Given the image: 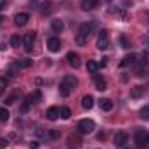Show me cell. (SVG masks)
Returning <instances> with one entry per match:
<instances>
[{
  "mask_svg": "<svg viewBox=\"0 0 149 149\" xmlns=\"http://www.w3.org/2000/svg\"><path fill=\"white\" fill-rule=\"evenodd\" d=\"M76 85H78L76 76H74V74H66V76L61 80V83H59V94H61L63 97L71 95V92H73V88Z\"/></svg>",
  "mask_w": 149,
  "mask_h": 149,
  "instance_id": "obj_1",
  "label": "cell"
},
{
  "mask_svg": "<svg viewBox=\"0 0 149 149\" xmlns=\"http://www.w3.org/2000/svg\"><path fill=\"white\" fill-rule=\"evenodd\" d=\"M94 130H95L94 120H88V118H87V120H81V121L78 123V132L83 134V135H85V134H92Z\"/></svg>",
  "mask_w": 149,
  "mask_h": 149,
  "instance_id": "obj_2",
  "label": "cell"
},
{
  "mask_svg": "<svg viewBox=\"0 0 149 149\" xmlns=\"http://www.w3.org/2000/svg\"><path fill=\"white\" fill-rule=\"evenodd\" d=\"M97 49L99 50L109 49V33H108V30H102L99 33V37H97Z\"/></svg>",
  "mask_w": 149,
  "mask_h": 149,
  "instance_id": "obj_3",
  "label": "cell"
},
{
  "mask_svg": "<svg viewBox=\"0 0 149 149\" xmlns=\"http://www.w3.org/2000/svg\"><path fill=\"white\" fill-rule=\"evenodd\" d=\"M127 141H128V134L125 132V130H120V132H116V135H114V146L120 149L125 148V144H127Z\"/></svg>",
  "mask_w": 149,
  "mask_h": 149,
  "instance_id": "obj_4",
  "label": "cell"
},
{
  "mask_svg": "<svg viewBox=\"0 0 149 149\" xmlns=\"http://www.w3.org/2000/svg\"><path fill=\"white\" fill-rule=\"evenodd\" d=\"M23 45H24V50H26V52H31V50H33V45H35V33H33V31H28V33L24 35Z\"/></svg>",
  "mask_w": 149,
  "mask_h": 149,
  "instance_id": "obj_5",
  "label": "cell"
},
{
  "mask_svg": "<svg viewBox=\"0 0 149 149\" xmlns=\"http://www.w3.org/2000/svg\"><path fill=\"white\" fill-rule=\"evenodd\" d=\"M94 28H95V23H85V24H81V26H80V35H78V37H81V38L87 40V38L92 35Z\"/></svg>",
  "mask_w": 149,
  "mask_h": 149,
  "instance_id": "obj_6",
  "label": "cell"
},
{
  "mask_svg": "<svg viewBox=\"0 0 149 149\" xmlns=\"http://www.w3.org/2000/svg\"><path fill=\"white\" fill-rule=\"evenodd\" d=\"M28 21H30V14H28V12H19V14H16V17H14L16 26H26Z\"/></svg>",
  "mask_w": 149,
  "mask_h": 149,
  "instance_id": "obj_7",
  "label": "cell"
},
{
  "mask_svg": "<svg viewBox=\"0 0 149 149\" xmlns=\"http://www.w3.org/2000/svg\"><path fill=\"white\" fill-rule=\"evenodd\" d=\"M94 81H95V88H97V90H101V92H102V90H106V88H108V81H106L101 74H97V73L94 74Z\"/></svg>",
  "mask_w": 149,
  "mask_h": 149,
  "instance_id": "obj_8",
  "label": "cell"
},
{
  "mask_svg": "<svg viewBox=\"0 0 149 149\" xmlns=\"http://www.w3.org/2000/svg\"><path fill=\"white\" fill-rule=\"evenodd\" d=\"M47 47H49V50H50V52H57V50L61 49V40H59V38H56V37L49 38V40H47Z\"/></svg>",
  "mask_w": 149,
  "mask_h": 149,
  "instance_id": "obj_9",
  "label": "cell"
},
{
  "mask_svg": "<svg viewBox=\"0 0 149 149\" xmlns=\"http://www.w3.org/2000/svg\"><path fill=\"white\" fill-rule=\"evenodd\" d=\"M66 59H68V63H70L71 68H80V56L76 52H68Z\"/></svg>",
  "mask_w": 149,
  "mask_h": 149,
  "instance_id": "obj_10",
  "label": "cell"
},
{
  "mask_svg": "<svg viewBox=\"0 0 149 149\" xmlns=\"http://www.w3.org/2000/svg\"><path fill=\"white\" fill-rule=\"evenodd\" d=\"M45 116H47V120H57L59 116H61V109L59 108H56V106H52V108H49L47 111H45Z\"/></svg>",
  "mask_w": 149,
  "mask_h": 149,
  "instance_id": "obj_11",
  "label": "cell"
},
{
  "mask_svg": "<svg viewBox=\"0 0 149 149\" xmlns=\"http://www.w3.org/2000/svg\"><path fill=\"white\" fill-rule=\"evenodd\" d=\"M142 95H144V87H142V85H135L134 88H130V97L141 99Z\"/></svg>",
  "mask_w": 149,
  "mask_h": 149,
  "instance_id": "obj_12",
  "label": "cell"
},
{
  "mask_svg": "<svg viewBox=\"0 0 149 149\" xmlns=\"http://www.w3.org/2000/svg\"><path fill=\"white\" fill-rule=\"evenodd\" d=\"M50 28H52L54 33H63V30H64V23H63L61 19H52Z\"/></svg>",
  "mask_w": 149,
  "mask_h": 149,
  "instance_id": "obj_13",
  "label": "cell"
},
{
  "mask_svg": "<svg viewBox=\"0 0 149 149\" xmlns=\"http://www.w3.org/2000/svg\"><path fill=\"white\" fill-rule=\"evenodd\" d=\"M33 102H35V101H33V95H28V97L23 101V104H21V111H23V113H28L30 109H31Z\"/></svg>",
  "mask_w": 149,
  "mask_h": 149,
  "instance_id": "obj_14",
  "label": "cell"
},
{
  "mask_svg": "<svg viewBox=\"0 0 149 149\" xmlns=\"http://www.w3.org/2000/svg\"><path fill=\"white\" fill-rule=\"evenodd\" d=\"M94 106V97L92 95H83L81 97V108L83 109H92Z\"/></svg>",
  "mask_w": 149,
  "mask_h": 149,
  "instance_id": "obj_15",
  "label": "cell"
},
{
  "mask_svg": "<svg viewBox=\"0 0 149 149\" xmlns=\"http://www.w3.org/2000/svg\"><path fill=\"white\" fill-rule=\"evenodd\" d=\"M97 3H99V0H83L81 2V9L83 10H94L97 7Z\"/></svg>",
  "mask_w": 149,
  "mask_h": 149,
  "instance_id": "obj_16",
  "label": "cell"
},
{
  "mask_svg": "<svg viewBox=\"0 0 149 149\" xmlns=\"http://www.w3.org/2000/svg\"><path fill=\"white\" fill-rule=\"evenodd\" d=\"M99 106H101L102 111H111L113 109V101L111 99H101V101H99Z\"/></svg>",
  "mask_w": 149,
  "mask_h": 149,
  "instance_id": "obj_17",
  "label": "cell"
},
{
  "mask_svg": "<svg viewBox=\"0 0 149 149\" xmlns=\"http://www.w3.org/2000/svg\"><path fill=\"white\" fill-rule=\"evenodd\" d=\"M135 142L139 144V148L146 146V134H142V130H137V134H135Z\"/></svg>",
  "mask_w": 149,
  "mask_h": 149,
  "instance_id": "obj_18",
  "label": "cell"
},
{
  "mask_svg": "<svg viewBox=\"0 0 149 149\" xmlns=\"http://www.w3.org/2000/svg\"><path fill=\"white\" fill-rule=\"evenodd\" d=\"M134 61H135V56H134V54H130V56H125V57L121 59V63H120V68H125V66L132 64Z\"/></svg>",
  "mask_w": 149,
  "mask_h": 149,
  "instance_id": "obj_19",
  "label": "cell"
},
{
  "mask_svg": "<svg viewBox=\"0 0 149 149\" xmlns=\"http://www.w3.org/2000/svg\"><path fill=\"white\" fill-rule=\"evenodd\" d=\"M97 70H99V64H97L95 61H88V63H87V71H88V73L95 74Z\"/></svg>",
  "mask_w": 149,
  "mask_h": 149,
  "instance_id": "obj_20",
  "label": "cell"
},
{
  "mask_svg": "<svg viewBox=\"0 0 149 149\" xmlns=\"http://www.w3.org/2000/svg\"><path fill=\"white\" fill-rule=\"evenodd\" d=\"M139 116H141V120H144V121H149V106H144V108L139 111Z\"/></svg>",
  "mask_w": 149,
  "mask_h": 149,
  "instance_id": "obj_21",
  "label": "cell"
},
{
  "mask_svg": "<svg viewBox=\"0 0 149 149\" xmlns=\"http://www.w3.org/2000/svg\"><path fill=\"white\" fill-rule=\"evenodd\" d=\"M21 42H23V38L19 37V33H16V35L10 37V45H12V47H19Z\"/></svg>",
  "mask_w": 149,
  "mask_h": 149,
  "instance_id": "obj_22",
  "label": "cell"
},
{
  "mask_svg": "<svg viewBox=\"0 0 149 149\" xmlns=\"http://www.w3.org/2000/svg\"><path fill=\"white\" fill-rule=\"evenodd\" d=\"M50 10H52V2H43V7H42V14H43V16H47Z\"/></svg>",
  "mask_w": 149,
  "mask_h": 149,
  "instance_id": "obj_23",
  "label": "cell"
},
{
  "mask_svg": "<svg viewBox=\"0 0 149 149\" xmlns=\"http://www.w3.org/2000/svg\"><path fill=\"white\" fill-rule=\"evenodd\" d=\"M61 118L63 120H70L71 118V109L70 108H61Z\"/></svg>",
  "mask_w": 149,
  "mask_h": 149,
  "instance_id": "obj_24",
  "label": "cell"
},
{
  "mask_svg": "<svg viewBox=\"0 0 149 149\" xmlns=\"http://www.w3.org/2000/svg\"><path fill=\"white\" fill-rule=\"evenodd\" d=\"M9 109H5V108H0V121H7L9 120Z\"/></svg>",
  "mask_w": 149,
  "mask_h": 149,
  "instance_id": "obj_25",
  "label": "cell"
},
{
  "mask_svg": "<svg viewBox=\"0 0 149 149\" xmlns=\"http://www.w3.org/2000/svg\"><path fill=\"white\" fill-rule=\"evenodd\" d=\"M5 88H7V78H3V76H2V78H0V95L3 94V90H5Z\"/></svg>",
  "mask_w": 149,
  "mask_h": 149,
  "instance_id": "obj_26",
  "label": "cell"
},
{
  "mask_svg": "<svg viewBox=\"0 0 149 149\" xmlns=\"http://www.w3.org/2000/svg\"><path fill=\"white\" fill-rule=\"evenodd\" d=\"M70 144H71V146H74V148H78V146H80V139L71 135V137H70Z\"/></svg>",
  "mask_w": 149,
  "mask_h": 149,
  "instance_id": "obj_27",
  "label": "cell"
},
{
  "mask_svg": "<svg viewBox=\"0 0 149 149\" xmlns=\"http://www.w3.org/2000/svg\"><path fill=\"white\" fill-rule=\"evenodd\" d=\"M120 42H121V47H123V49H128V47H130V45H128V42H127V38H125V37H120Z\"/></svg>",
  "mask_w": 149,
  "mask_h": 149,
  "instance_id": "obj_28",
  "label": "cell"
},
{
  "mask_svg": "<svg viewBox=\"0 0 149 149\" xmlns=\"http://www.w3.org/2000/svg\"><path fill=\"white\" fill-rule=\"evenodd\" d=\"M19 63H21V66H23V68L31 66V61H30V59H23V61H19Z\"/></svg>",
  "mask_w": 149,
  "mask_h": 149,
  "instance_id": "obj_29",
  "label": "cell"
},
{
  "mask_svg": "<svg viewBox=\"0 0 149 149\" xmlns=\"http://www.w3.org/2000/svg\"><path fill=\"white\" fill-rule=\"evenodd\" d=\"M49 137H50V139H57V137H59V132H57V130H50V132H49Z\"/></svg>",
  "mask_w": 149,
  "mask_h": 149,
  "instance_id": "obj_30",
  "label": "cell"
},
{
  "mask_svg": "<svg viewBox=\"0 0 149 149\" xmlns=\"http://www.w3.org/2000/svg\"><path fill=\"white\" fill-rule=\"evenodd\" d=\"M14 102H16V95H10L5 99V104H14Z\"/></svg>",
  "mask_w": 149,
  "mask_h": 149,
  "instance_id": "obj_31",
  "label": "cell"
},
{
  "mask_svg": "<svg viewBox=\"0 0 149 149\" xmlns=\"http://www.w3.org/2000/svg\"><path fill=\"white\" fill-rule=\"evenodd\" d=\"M9 146V142H7V139H0V149H5Z\"/></svg>",
  "mask_w": 149,
  "mask_h": 149,
  "instance_id": "obj_32",
  "label": "cell"
},
{
  "mask_svg": "<svg viewBox=\"0 0 149 149\" xmlns=\"http://www.w3.org/2000/svg\"><path fill=\"white\" fill-rule=\"evenodd\" d=\"M31 95H33V101H40V97H42L40 90H35V94H31Z\"/></svg>",
  "mask_w": 149,
  "mask_h": 149,
  "instance_id": "obj_33",
  "label": "cell"
},
{
  "mask_svg": "<svg viewBox=\"0 0 149 149\" xmlns=\"http://www.w3.org/2000/svg\"><path fill=\"white\" fill-rule=\"evenodd\" d=\"M38 146H40V144H38L37 141H31V142H30V149H38Z\"/></svg>",
  "mask_w": 149,
  "mask_h": 149,
  "instance_id": "obj_34",
  "label": "cell"
},
{
  "mask_svg": "<svg viewBox=\"0 0 149 149\" xmlns=\"http://www.w3.org/2000/svg\"><path fill=\"white\" fill-rule=\"evenodd\" d=\"M108 61H109L108 57H102V61H101V66H106V64H108Z\"/></svg>",
  "mask_w": 149,
  "mask_h": 149,
  "instance_id": "obj_35",
  "label": "cell"
},
{
  "mask_svg": "<svg viewBox=\"0 0 149 149\" xmlns=\"http://www.w3.org/2000/svg\"><path fill=\"white\" fill-rule=\"evenodd\" d=\"M3 7H5V2H3V0H0V10H2Z\"/></svg>",
  "mask_w": 149,
  "mask_h": 149,
  "instance_id": "obj_36",
  "label": "cell"
},
{
  "mask_svg": "<svg viewBox=\"0 0 149 149\" xmlns=\"http://www.w3.org/2000/svg\"><path fill=\"white\" fill-rule=\"evenodd\" d=\"M146 146H149V135H146Z\"/></svg>",
  "mask_w": 149,
  "mask_h": 149,
  "instance_id": "obj_37",
  "label": "cell"
},
{
  "mask_svg": "<svg viewBox=\"0 0 149 149\" xmlns=\"http://www.w3.org/2000/svg\"><path fill=\"white\" fill-rule=\"evenodd\" d=\"M102 2H106V3H109V2H111V0H102Z\"/></svg>",
  "mask_w": 149,
  "mask_h": 149,
  "instance_id": "obj_38",
  "label": "cell"
}]
</instances>
